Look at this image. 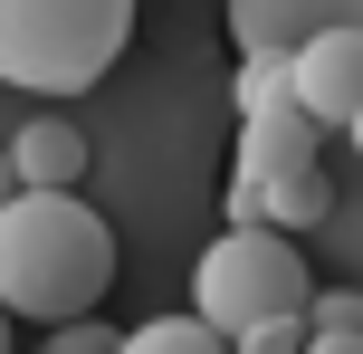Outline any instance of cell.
<instances>
[{"mask_svg":"<svg viewBox=\"0 0 363 354\" xmlns=\"http://www.w3.org/2000/svg\"><path fill=\"white\" fill-rule=\"evenodd\" d=\"M115 287V230L86 192H10L0 201V306L38 326L96 316Z\"/></svg>","mask_w":363,"mask_h":354,"instance_id":"obj_1","label":"cell"},{"mask_svg":"<svg viewBox=\"0 0 363 354\" xmlns=\"http://www.w3.org/2000/svg\"><path fill=\"white\" fill-rule=\"evenodd\" d=\"M144 0H0V87L77 96L125 57Z\"/></svg>","mask_w":363,"mask_h":354,"instance_id":"obj_2","label":"cell"},{"mask_svg":"<svg viewBox=\"0 0 363 354\" xmlns=\"http://www.w3.org/2000/svg\"><path fill=\"white\" fill-rule=\"evenodd\" d=\"M306 297H315V268L296 249V230H277V221H230L191 259V316L220 336H249L268 316H306Z\"/></svg>","mask_w":363,"mask_h":354,"instance_id":"obj_3","label":"cell"},{"mask_svg":"<svg viewBox=\"0 0 363 354\" xmlns=\"http://www.w3.org/2000/svg\"><path fill=\"white\" fill-rule=\"evenodd\" d=\"M315 144H325V125H315L296 96L249 106V115H239V182H230V221H258V182H277V172L315 163Z\"/></svg>","mask_w":363,"mask_h":354,"instance_id":"obj_4","label":"cell"},{"mask_svg":"<svg viewBox=\"0 0 363 354\" xmlns=\"http://www.w3.org/2000/svg\"><path fill=\"white\" fill-rule=\"evenodd\" d=\"M287 96L315 115L325 134H345L363 115V19H345V29H315L306 48H287Z\"/></svg>","mask_w":363,"mask_h":354,"instance_id":"obj_5","label":"cell"},{"mask_svg":"<svg viewBox=\"0 0 363 354\" xmlns=\"http://www.w3.org/2000/svg\"><path fill=\"white\" fill-rule=\"evenodd\" d=\"M363 19V0H230V48L239 57H287L315 29H345Z\"/></svg>","mask_w":363,"mask_h":354,"instance_id":"obj_6","label":"cell"},{"mask_svg":"<svg viewBox=\"0 0 363 354\" xmlns=\"http://www.w3.org/2000/svg\"><path fill=\"white\" fill-rule=\"evenodd\" d=\"M86 134L67 125V115H29V125L10 134V172H19V192H77L86 182Z\"/></svg>","mask_w":363,"mask_h":354,"instance_id":"obj_7","label":"cell"},{"mask_svg":"<svg viewBox=\"0 0 363 354\" xmlns=\"http://www.w3.org/2000/svg\"><path fill=\"white\" fill-rule=\"evenodd\" d=\"M258 221H277V230H325V221H335L325 163H296V172H277V182H258Z\"/></svg>","mask_w":363,"mask_h":354,"instance_id":"obj_8","label":"cell"},{"mask_svg":"<svg viewBox=\"0 0 363 354\" xmlns=\"http://www.w3.org/2000/svg\"><path fill=\"white\" fill-rule=\"evenodd\" d=\"M115 354H230V336L201 326V316H153L134 336H115Z\"/></svg>","mask_w":363,"mask_h":354,"instance_id":"obj_9","label":"cell"},{"mask_svg":"<svg viewBox=\"0 0 363 354\" xmlns=\"http://www.w3.org/2000/svg\"><path fill=\"white\" fill-rule=\"evenodd\" d=\"M38 354H115V326L106 316H67V326L38 336Z\"/></svg>","mask_w":363,"mask_h":354,"instance_id":"obj_10","label":"cell"},{"mask_svg":"<svg viewBox=\"0 0 363 354\" xmlns=\"http://www.w3.org/2000/svg\"><path fill=\"white\" fill-rule=\"evenodd\" d=\"M230 354H306V316H268L249 336H230Z\"/></svg>","mask_w":363,"mask_h":354,"instance_id":"obj_11","label":"cell"},{"mask_svg":"<svg viewBox=\"0 0 363 354\" xmlns=\"http://www.w3.org/2000/svg\"><path fill=\"white\" fill-rule=\"evenodd\" d=\"M268 96H287V57H239V115L268 106Z\"/></svg>","mask_w":363,"mask_h":354,"instance_id":"obj_12","label":"cell"},{"mask_svg":"<svg viewBox=\"0 0 363 354\" xmlns=\"http://www.w3.org/2000/svg\"><path fill=\"white\" fill-rule=\"evenodd\" d=\"M306 326H354V336H363V287H325V297H306Z\"/></svg>","mask_w":363,"mask_h":354,"instance_id":"obj_13","label":"cell"},{"mask_svg":"<svg viewBox=\"0 0 363 354\" xmlns=\"http://www.w3.org/2000/svg\"><path fill=\"white\" fill-rule=\"evenodd\" d=\"M306 354H363L354 326H306Z\"/></svg>","mask_w":363,"mask_h":354,"instance_id":"obj_14","label":"cell"},{"mask_svg":"<svg viewBox=\"0 0 363 354\" xmlns=\"http://www.w3.org/2000/svg\"><path fill=\"white\" fill-rule=\"evenodd\" d=\"M10 192H19V172H10V144H0V201H10Z\"/></svg>","mask_w":363,"mask_h":354,"instance_id":"obj_15","label":"cell"},{"mask_svg":"<svg viewBox=\"0 0 363 354\" xmlns=\"http://www.w3.org/2000/svg\"><path fill=\"white\" fill-rule=\"evenodd\" d=\"M0 354H10V306H0Z\"/></svg>","mask_w":363,"mask_h":354,"instance_id":"obj_16","label":"cell"}]
</instances>
